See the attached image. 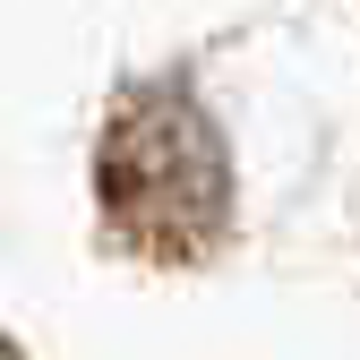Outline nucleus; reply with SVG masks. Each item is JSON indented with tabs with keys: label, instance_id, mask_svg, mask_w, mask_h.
Returning <instances> with one entry per match:
<instances>
[{
	"label": "nucleus",
	"instance_id": "f257e3e1",
	"mask_svg": "<svg viewBox=\"0 0 360 360\" xmlns=\"http://www.w3.org/2000/svg\"><path fill=\"white\" fill-rule=\"evenodd\" d=\"M223 138L189 95H146L112 120L103 138V198L129 240H146L163 257H189L223 232Z\"/></svg>",
	"mask_w": 360,
	"mask_h": 360
}]
</instances>
